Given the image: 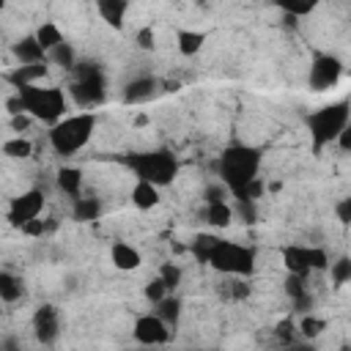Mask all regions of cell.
Returning a JSON list of instances; mask_svg holds the SVG:
<instances>
[{"label": "cell", "mask_w": 351, "mask_h": 351, "mask_svg": "<svg viewBox=\"0 0 351 351\" xmlns=\"http://www.w3.org/2000/svg\"><path fill=\"white\" fill-rule=\"evenodd\" d=\"M321 329H324V321H318V318H313V315L302 318V324H299V332H302V335H307V337L321 335Z\"/></svg>", "instance_id": "cell-33"}, {"label": "cell", "mask_w": 351, "mask_h": 351, "mask_svg": "<svg viewBox=\"0 0 351 351\" xmlns=\"http://www.w3.org/2000/svg\"><path fill=\"white\" fill-rule=\"evenodd\" d=\"M154 307H156V315H159L167 326H176V324H178V318H181V299H176V296H162Z\"/></svg>", "instance_id": "cell-25"}, {"label": "cell", "mask_w": 351, "mask_h": 351, "mask_svg": "<svg viewBox=\"0 0 351 351\" xmlns=\"http://www.w3.org/2000/svg\"><path fill=\"white\" fill-rule=\"evenodd\" d=\"M233 219V208L228 206V200H214V203H206V222L211 228H228Z\"/></svg>", "instance_id": "cell-22"}, {"label": "cell", "mask_w": 351, "mask_h": 351, "mask_svg": "<svg viewBox=\"0 0 351 351\" xmlns=\"http://www.w3.org/2000/svg\"><path fill=\"white\" fill-rule=\"evenodd\" d=\"M33 332L38 337V343L44 346H52L60 335V315L52 304H41L36 313H33Z\"/></svg>", "instance_id": "cell-12"}, {"label": "cell", "mask_w": 351, "mask_h": 351, "mask_svg": "<svg viewBox=\"0 0 351 351\" xmlns=\"http://www.w3.org/2000/svg\"><path fill=\"white\" fill-rule=\"evenodd\" d=\"M16 96L22 101V112H27L33 121H41V123H55L66 115V93L63 88H55V85H22L16 88Z\"/></svg>", "instance_id": "cell-3"}, {"label": "cell", "mask_w": 351, "mask_h": 351, "mask_svg": "<svg viewBox=\"0 0 351 351\" xmlns=\"http://www.w3.org/2000/svg\"><path fill=\"white\" fill-rule=\"evenodd\" d=\"M36 41H38V47L44 49V52H49L55 44H60L63 41V30L55 25V22H41L38 27H36Z\"/></svg>", "instance_id": "cell-24"}, {"label": "cell", "mask_w": 351, "mask_h": 351, "mask_svg": "<svg viewBox=\"0 0 351 351\" xmlns=\"http://www.w3.org/2000/svg\"><path fill=\"white\" fill-rule=\"evenodd\" d=\"M277 337L285 340V343H291V337H293V324H291V321H280V324H277Z\"/></svg>", "instance_id": "cell-38"}, {"label": "cell", "mask_w": 351, "mask_h": 351, "mask_svg": "<svg viewBox=\"0 0 351 351\" xmlns=\"http://www.w3.org/2000/svg\"><path fill=\"white\" fill-rule=\"evenodd\" d=\"M71 214H74V219H80V222L99 219V214H101V200H99V197H85V195H80V197H74Z\"/></svg>", "instance_id": "cell-21"}, {"label": "cell", "mask_w": 351, "mask_h": 351, "mask_svg": "<svg viewBox=\"0 0 351 351\" xmlns=\"http://www.w3.org/2000/svg\"><path fill=\"white\" fill-rule=\"evenodd\" d=\"M304 280L307 277H302V274H288V280H285V293L293 299V302H304L307 299V285H304Z\"/></svg>", "instance_id": "cell-29"}, {"label": "cell", "mask_w": 351, "mask_h": 351, "mask_svg": "<svg viewBox=\"0 0 351 351\" xmlns=\"http://www.w3.org/2000/svg\"><path fill=\"white\" fill-rule=\"evenodd\" d=\"M318 3H321V0H274V5H277V8H282L291 19L313 14V11L318 8Z\"/></svg>", "instance_id": "cell-27"}, {"label": "cell", "mask_w": 351, "mask_h": 351, "mask_svg": "<svg viewBox=\"0 0 351 351\" xmlns=\"http://www.w3.org/2000/svg\"><path fill=\"white\" fill-rule=\"evenodd\" d=\"M326 269H329V274H332L335 285H346V282L351 280V261H348V258H340V261L329 263Z\"/></svg>", "instance_id": "cell-30"}, {"label": "cell", "mask_w": 351, "mask_h": 351, "mask_svg": "<svg viewBox=\"0 0 351 351\" xmlns=\"http://www.w3.org/2000/svg\"><path fill=\"white\" fill-rule=\"evenodd\" d=\"M261 151L255 145H247V143H233L228 145L219 159H217V170H219V181L228 186V192L233 197H241L247 192V186L258 178L261 173Z\"/></svg>", "instance_id": "cell-1"}, {"label": "cell", "mask_w": 351, "mask_h": 351, "mask_svg": "<svg viewBox=\"0 0 351 351\" xmlns=\"http://www.w3.org/2000/svg\"><path fill=\"white\" fill-rule=\"evenodd\" d=\"M340 74H343V63L335 55L321 52V55L313 58V66L307 71V82H310L313 90H329L332 85H337Z\"/></svg>", "instance_id": "cell-10"}, {"label": "cell", "mask_w": 351, "mask_h": 351, "mask_svg": "<svg viewBox=\"0 0 351 351\" xmlns=\"http://www.w3.org/2000/svg\"><path fill=\"white\" fill-rule=\"evenodd\" d=\"M22 291H25V285L16 274L0 271V302H16L22 296Z\"/></svg>", "instance_id": "cell-26"}, {"label": "cell", "mask_w": 351, "mask_h": 351, "mask_svg": "<svg viewBox=\"0 0 351 351\" xmlns=\"http://www.w3.org/2000/svg\"><path fill=\"white\" fill-rule=\"evenodd\" d=\"M143 293H145V299H148V302H154V304H156L162 296H167V288H165V282L156 277V280H151V282L143 288Z\"/></svg>", "instance_id": "cell-32"}, {"label": "cell", "mask_w": 351, "mask_h": 351, "mask_svg": "<svg viewBox=\"0 0 351 351\" xmlns=\"http://www.w3.org/2000/svg\"><path fill=\"white\" fill-rule=\"evenodd\" d=\"M206 263L228 277H247L255 271V250L239 241L217 239L206 252Z\"/></svg>", "instance_id": "cell-6"}, {"label": "cell", "mask_w": 351, "mask_h": 351, "mask_svg": "<svg viewBox=\"0 0 351 351\" xmlns=\"http://www.w3.org/2000/svg\"><path fill=\"white\" fill-rule=\"evenodd\" d=\"M27 126H30V115H27V112H16V115H11V129H14V132L22 134Z\"/></svg>", "instance_id": "cell-37"}, {"label": "cell", "mask_w": 351, "mask_h": 351, "mask_svg": "<svg viewBox=\"0 0 351 351\" xmlns=\"http://www.w3.org/2000/svg\"><path fill=\"white\" fill-rule=\"evenodd\" d=\"M156 277L165 282L167 291H173V288H178V282H181V269H178L176 263H162Z\"/></svg>", "instance_id": "cell-31"}, {"label": "cell", "mask_w": 351, "mask_h": 351, "mask_svg": "<svg viewBox=\"0 0 351 351\" xmlns=\"http://www.w3.org/2000/svg\"><path fill=\"white\" fill-rule=\"evenodd\" d=\"M156 80L154 77H134L132 82H126L123 88V101L126 104H143V101H151L156 96Z\"/></svg>", "instance_id": "cell-15"}, {"label": "cell", "mask_w": 351, "mask_h": 351, "mask_svg": "<svg viewBox=\"0 0 351 351\" xmlns=\"http://www.w3.org/2000/svg\"><path fill=\"white\" fill-rule=\"evenodd\" d=\"M154 38H156V36H154V27H151V25L137 30V47H140V49H154Z\"/></svg>", "instance_id": "cell-36"}, {"label": "cell", "mask_w": 351, "mask_h": 351, "mask_svg": "<svg viewBox=\"0 0 351 351\" xmlns=\"http://www.w3.org/2000/svg\"><path fill=\"white\" fill-rule=\"evenodd\" d=\"M96 11L110 27L121 30L123 19H126V11H129V0H96Z\"/></svg>", "instance_id": "cell-16"}, {"label": "cell", "mask_w": 351, "mask_h": 351, "mask_svg": "<svg viewBox=\"0 0 351 351\" xmlns=\"http://www.w3.org/2000/svg\"><path fill=\"white\" fill-rule=\"evenodd\" d=\"M217 241V236H197L195 239V244H192V250H195V255L200 258V261H206V252L211 250V244Z\"/></svg>", "instance_id": "cell-35"}, {"label": "cell", "mask_w": 351, "mask_h": 351, "mask_svg": "<svg viewBox=\"0 0 351 351\" xmlns=\"http://www.w3.org/2000/svg\"><path fill=\"white\" fill-rule=\"evenodd\" d=\"M3 154H5V156H11V159H25V156H30V154H33V143H30L27 137L16 134V137H11V140H5V143H3Z\"/></svg>", "instance_id": "cell-28"}, {"label": "cell", "mask_w": 351, "mask_h": 351, "mask_svg": "<svg viewBox=\"0 0 351 351\" xmlns=\"http://www.w3.org/2000/svg\"><path fill=\"white\" fill-rule=\"evenodd\" d=\"M71 71H74V80L69 85V93L80 107H93V104L104 101L107 80L96 63H74Z\"/></svg>", "instance_id": "cell-7"}, {"label": "cell", "mask_w": 351, "mask_h": 351, "mask_svg": "<svg viewBox=\"0 0 351 351\" xmlns=\"http://www.w3.org/2000/svg\"><path fill=\"white\" fill-rule=\"evenodd\" d=\"M93 132H96V115L93 112L85 110V112L63 115L60 121H55L49 126V145L60 156H74L77 151H82L88 145Z\"/></svg>", "instance_id": "cell-2"}, {"label": "cell", "mask_w": 351, "mask_h": 351, "mask_svg": "<svg viewBox=\"0 0 351 351\" xmlns=\"http://www.w3.org/2000/svg\"><path fill=\"white\" fill-rule=\"evenodd\" d=\"M159 203V186L148 184V181H137L132 186V206L140 208V211H148Z\"/></svg>", "instance_id": "cell-20"}, {"label": "cell", "mask_w": 351, "mask_h": 351, "mask_svg": "<svg viewBox=\"0 0 351 351\" xmlns=\"http://www.w3.org/2000/svg\"><path fill=\"white\" fill-rule=\"evenodd\" d=\"M110 261H112V266L121 269V271H134V269L143 263V255H140L137 247H132V244H126V241H112V244H110Z\"/></svg>", "instance_id": "cell-14"}, {"label": "cell", "mask_w": 351, "mask_h": 351, "mask_svg": "<svg viewBox=\"0 0 351 351\" xmlns=\"http://www.w3.org/2000/svg\"><path fill=\"white\" fill-rule=\"evenodd\" d=\"M203 44H206V33H203V30H186V27H181V30L176 33V47H178V52H181L184 58L197 55V52L203 49Z\"/></svg>", "instance_id": "cell-18"}, {"label": "cell", "mask_w": 351, "mask_h": 351, "mask_svg": "<svg viewBox=\"0 0 351 351\" xmlns=\"http://www.w3.org/2000/svg\"><path fill=\"white\" fill-rule=\"evenodd\" d=\"M337 217H340V222H348L351 219V200L348 197H343L337 203Z\"/></svg>", "instance_id": "cell-39"}, {"label": "cell", "mask_w": 351, "mask_h": 351, "mask_svg": "<svg viewBox=\"0 0 351 351\" xmlns=\"http://www.w3.org/2000/svg\"><path fill=\"white\" fill-rule=\"evenodd\" d=\"M49 60H41V63H16L8 74H5V80L14 85V88H22V85H33V82H38V80H44L47 77V71H49V66H47Z\"/></svg>", "instance_id": "cell-13"}, {"label": "cell", "mask_w": 351, "mask_h": 351, "mask_svg": "<svg viewBox=\"0 0 351 351\" xmlns=\"http://www.w3.org/2000/svg\"><path fill=\"white\" fill-rule=\"evenodd\" d=\"M41 211H44V192L41 189H27V192L11 197L5 219H8L11 228H22L25 222L41 217Z\"/></svg>", "instance_id": "cell-9"}, {"label": "cell", "mask_w": 351, "mask_h": 351, "mask_svg": "<svg viewBox=\"0 0 351 351\" xmlns=\"http://www.w3.org/2000/svg\"><path fill=\"white\" fill-rule=\"evenodd\" d=\"M55 181H58V189L63 195H69L71 200L82 195V170L80 167H60Z\"/></svg>", "instance_id": "cell-19"}, {"label": "cell", "mask_w": 351, "mask_h": 351, "mask_svg": "<svg viewBox=\"0 0 351 351\" xmlns=\"http://www.w3.org/2000/svg\"><path fill=\"white\" fill-rule=\"evenodd\" d=\"M47 60L49 63H55V66H60V69H74V63H77V52H74V47L63 38L60 44H55L49 52H47Z\"/></svg>", "instance_id": "cell-23"}, {"label": "cell", "mask_w": 351, "mask_h": 351, "mask_svg": "<svg viewBox=\"0 0 351 351\" xmlns=\"http://www.w3.org/2000/svg\"><path fill=\"white\" fill-rule=\"evenodd\" d=\"M123 162L137 176V181H148L154 186H167L178 176V159L167 148L137 151V154L123 156Z\"/></svg>", "instance_id": "cell-5"}, {"label": "cell", "mask_w": 351, "mask_h": 351, "mask_svg": "<svg viewBox=\"0 0 351 351\" xmlns=\"http://www.w3.org/2000/svg\"><path fill=\"white\" fill-rule=\"evenodd\" d=\"M282 263L288 274H302L310 277L313 271H324L329 266V258L321 247H304V244H291L282 250Z\"/></svg>", "instance_id": "cell-8"}, {"label": "cell", "mask_w": 351, "mask_h": 351, "mask_svg": "<svg viewBox=\"0 0 351 351\" xmlns=\"http://www.w3.org/2000/svg\"><path fill=\"white\" fill-rule=\"evenodd\" d=\"M206 203H214V200H225L228 197V186L225 184H208L206 192H203Z\"/></svg>", "instance_id": "cell-34"}, {"label": "cell", "mask_w": 351, "mask_h": 351, "mask_svg": "<svg viewBox=\"0 0 351 351\" xmlns=\"http://www.w3.org/2000/svg\"><path fill=\"white\" fill-rule=\"evenodd\" d=\"M11 52H14V58H16L19 63H41V60H47V52L38 47L36 36L19 38V41L11 47Z\"/></svg>", "instance_id": "cell-17"}, {"label": "cell", "mask_w": 351, "mask_h": 351, "mask_svg": "<svg viewBox=\"0 0 351 351\" xmlns=\"http://www.w3.org/2000/svg\"><path fill=\"white\" fill-rule=\"evenodd\" d=\"M348 115H351L348 99H340V101H332V104H324V107L313 110L304 118L307 134L313 140V151H321V148L332 145L337 140V134L348 126Z\"/></svg>", "instance_id": "cell-4"}, {"label": "cell", "mask_w": 351, "mask_h": 351, "mask_svg": "<svg viewBox=\"0 0 351 351\" xmlns=\"http://www.w3.org/2000/svg\"><path fill=\"white\" fill-rule=\"evenodd\" d=\"M3 8H5V0H0V14H3Z\"/></svg>", "instance_id": "cell-40"}, {"label": "cell", "mask_w": 351, "mask_h": 351, "mask_svg": "<svg viewBox=\"0 0 351 351\" xmlns=\"http://www.w3.org/2000/svg\"><path fill=\"white\" fill-rule=\"evenodd\" d=\"M132 335L143 346H165L170 340V326L156 313H148V315H137V321L132 326Z\"/></svg>", "instance_id": "cell-11"}]
</instances>
